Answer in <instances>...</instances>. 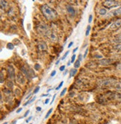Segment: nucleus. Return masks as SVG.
<instances>
[{"instance_id": "obj_1", "label": "nucleus", "mask_w": 121, "mask_h": 124, "mask_svg": "<svg viewBox=\"0 0 121 124\" xmlns=\"http://www.w3.org/2000/svg\"><path fill=\"white\" fill-rule=\"evenodd\" d=\"M41 11L44 16L46 17V19H47L48 20H52L54 19H56L57 16V14L52 8H51L49 6H48L47 5H43L41 6Z\"/></svg>"}, {"instance_id": "obj_2", "label": "nucleus", "mask_w": 121, "mask_h": 124, "mask_svg": "<svg viewBox=\"0 0 121 124\" xmlns=\"http://www.w3.org/2000/svg\"><path fill=\"white\" fill-rule=\"evenodd\" d=\"M102 5L108 8H117L120 6V2L118 1H114V0H106L104 1Z\"/></svg>"}, {"instance_id": "obj_3", "label": "nucleus", "mask_w": 121, "mask_h": 124, "mask_svg": "<svg viewBox=\"0 0 121 124\" xmlns=\"http://www.w3.org/2000/svg\"><path fill=\"white\" fill-rule=\"evenodd\" d=\"M48 38H49V39L50 40V41H52V42H57L58 41V36L56 35V33H55L54 31H48L47 32V33L45 34Z\"/></svg>"}, {"instance_id": "obj_4", "label": "nucleus", "mask_w": 121, "mask_h": 124, "mask_svg": "<svg viewBox=\"0 0 121 124\" xmlns=\"http://www.w3.org/2000/svg\"><path fill=\"white\" fill-rule=\"evenodd\" d=\"M48 31H49L48 26L45 24H40L37 27V31L40 34H46Z\"/></svg>"}, {"instance_id": "obj_5", "label": "nucleus", "mask_w": 121, "mask_h": 124, "mask_svg": "<svg viewBox=\"0 0 121 124\" xmlns=\"http://www.w3.org/2000/svg\"><path fill=\"white\" fill-rule=\"evenodd\" d=\"M8 77L10 79V80H14L15 78V69L11 65L8 66Z\"/></svg>"}, {"instance_id": "obj_6", "label": "nucleus", "mask_w": 121, "mask_h": 124, "mask_svg": "<svg viewBox=\"0 0 121 124\" xmlns=\"http://www.w3.org/2000/svg\"><path fill=\"white\" fill-rule=\"evenodd\" d=\"M121 16V6L118 7L117 8L112 10L111 12L108 13V17H112V16Z\"/></svg>"}, {"instance_id": "obj_7", "label": "nucleus", "mask_w": 121, "mask_h": 124, "mask_svg": "<svg viewBox=\"0 0 121 124\" xmlns=\"http://www.w3.org/2000/svg\"><path fill=\"white\" fill-rule=\"evenodd\" d=\"M16 80H17V82L20 84V85H24L26 83V79H25V77L23 74L21 73H18L17 74V77H16Z\"/></svg>"}, {"instance_id": "obj_8", "label": "nucleus", "mask_w": 121, "mask_h": 124, "mask_svg": "<svg viewBox=\"0 0 121 124\" xmlns=\"http://www.w3.org/2000/svg\"><path fill=\"white\" fill-rule=\"evenodd\" d=\"M114 82V80H108V79H106V80H102L100 81V86H107V85H111L112 84H113Z\"/></svg>"}, {"instance_id": "obj_9", "label": "nucleus", "mask_w": 121, "mask_h": 124, "mask_svg": "<svg viewBox=\"0 0 121 124\" xmlns=\"http://www.w3.org/2000/svg\"><path fill=\"white\" fill-rule=\"evenodd\" d=\"M121 27V19L114 22L111 25V26H110V28H111L112 30H116V29H118Z\"/></svg>"}, {"instance_id": "obj_10", "label": "nucleus", "mask_w": 121, "mask_h": 124, "mask_svg": "<svg viewBox=\"0 0 121 124\" xmlns=\"http://www.w3.org/2000/svg\"><path fill=\"white\" fill-rule=\"evenodd\" d=\"M112 62H113V60L112 59H102L99 61V63L101 65L106 66V65H109L110 64H112Z\"/></svg>"}, {"instance_id": "obj_11", "label": "nucleus", "mask_w": 121, "mask_h": 124, "mask_svg": "<svg viewBox=\"0 0 121 124\" xmlns=\"http://www.w3.org/2000/svg\"><path fill=\"white\" fill-rule=\"evenodd\" d=\"M38 48H39V50L43 51H47V44L46 43V42L40 41L38 43Z\"/></svg>"}, {"instance_id": "obj_12", "label": "nucleus", "mask_w": 121, "mask_h": 124, "mask_svg": "<svg viewBox=\"0 0 121 124\" xmlns=\"http://www.w3.org/2000/svg\"><path fill=\"white\" fill-rule=\"evenodd\" d=\"M21 71H22V73L24 74V75L26 77V78H28L30 79V75H31V72H29L28 71V68H26L25 66L23 67H22V69H21Z\"/></svg>"}, {"instance_id": "obj_13", "label": "nucleus", "mask_w": 121, "mask_h": 124, "mask_svg": "<svg viewBox=\"0 0 121 124\" xmlns=\"http://www.w3.org/2000/svg\"><path fill=\"white\" fill-rule=\"evenodd\" d=\"M66 8H67V10L68 14H70L71 16H74V15H75V9H74L72 6L67 5V6H66Z\"/></svg>"}, {"instance_id": "obj_14", "label": "nucleus", "mask_w": 121, "mask_h": 124, "mask_svg": "<svg viewBox=\"0 0 121 124\" xmlns=\"http://www.w3.org/2000/svg\"><path fill=\"white\" fill-rule=\"evenodd\" d=\"M114 42H115L116 44H121V34L117 35V37H115L113 39Z\"/></svg>"}, {"instance_id": "obj_15", "label": "nucleus", "mask_w": 121, "mask_h": 124, "mask_svg": "<svg viewBox=\"0 0 121 124\" xmlns=\"http://www.w3.org/2000/svg\"><path fill=\"white\" fill-rule=\"evenodd\" d=\"M76 74H77V69H71V70H70V71L69 79H70L71 77H74Z\"/></svg>"}, {"instance_id": "obj_16", "label": "nucleus", "mask_w": 121, "mask_h": 124, "mask_svg": "<svg viewBox=\"0 0 121 124\" xmlns=\"http://www.w3.org/2000/svg\"><path fill=\"white\" fill-rule=\"evenodd\" d=\"M0 5H1V8L2 9H5L8 7V2L6 1H3V0H1V2H0Z\"/></svg>"}, {"instance_id": "obj_17", "label": "nucleus", "mask_w": 121, "mask_h": 124, "mask_svg": "<svg viewBox=\"0 0 121 124\" xmlns=\"http://www.w3.org/2000/svg\"><path fill=\"white\" fill-rule=\"evenodd\" d=\"M99 14L102 16H104V15H106L107 14V10L105 8H100V11H99Z\"/></svg>"}, {"instance_id": "obj_18", "label": "nucleus", "mask_w": 121, "mask_h": 124, "mask_svg": "<svg viewBox=\"0 0 121 124\" xmlns=\"http://www.w3.org/2000/svg\"><path fill=\"white\" fill-rule=\"evenodd\" d=\"M80 65H81V63H80V61L79 60H75V62H74V68L75 69H78L80 67Z\"/></svg>"}, {"instance_id": "obj_19", "label": "nucleus", "mask_w": 121, "mask_h": 124, "mask_svg": "<svg viewBox=\"0 0 121 124\" xmlns=\"http://www.w3.org/2000/svg\"><path fill=\"white\" fill-rule=\"evenodd\" d=\"M6 85H7V87H8V88H12L13 86H14V83H13L12 80H9L7 82Z\"/></svg>"}, {"instance_id": "obj_20", "label": "nucleus", "mask_w": 121, "mask_h": 124, "mask_svg": "<svg viewBox=\"0 0 121 124\" xmlns=\"http://www.w3.org/2000/svg\"><path fill=\"white\" fill-rule=\"evenodd\" d=\"M114 49L115 51H121V44H116L114 46Z\"/></svg>"}, {"instance_id": "obj_21", "label": "nucleus", "mask_w": 121, "mask_h": 124, "mask_svg": "<svg viewBox=\"0 0 121 124\" xmlns=\"http://www.w3.org/2000/svg\"><path fill=\"white\" fill-rule=\"evenodd\" d=\"M35 100H36V97H32L31 99H30L29 100H28L27 102H26V103H25V104H24L23 106H27L28 104H29V103H32V102H34V101H35Z\"/></svg>"}, {"instance_id": "obj_22", "label": "nucleus", "mask_w": 121, "mask_h": 124, "mask_svg": "<svg viewBox=\"0 0 121 124\" xmlns=\"http://www.w3.org/2000/svg\"><path fill=\"white\" fill-rule=\"evenodd\" d=\"M115 88L117 91H121V83H117L115 84Z\"/></svg>"}, {"instance_id": "obj_23", "label": "nucleus", "mask_w": 121, "mask_h": 124, "mask_svg": "<svg viewBox=\"0 0 121 124\" xmlns=\"http://www.w3.org/2000/svg\"><path fill=\"white\" fill-rule=\"evenodd\" d=\"M14 48V45L12 43H8V44H7V48L8 49H9V50H13Z\"/></svg>"}, {"instance_id": "obj_24", "label": "nucleus", "mask_w": 121, "mask_h": 124, "mask_svg": "<svg viewBox=\"0 0 121 124\" xmlns=\"http://www.w3.org/2000/svg\"><path fill=\"white\" fill-rule=\"evenodd\" d=\"M4 75H3V73L2 71H1V73H0V83H1V84H2L4 83Z\"/></svg>"}, {"instance_id": "obj_25", "label": "nucleus", "mask_w": 121, "mask_h": 124, "mask_svg": "<svg viewBox=\"0 0 121 124\" xmlns=\"http://www.w3.org/2000/svg\"><path fill=\"white\" fill-rule=\"evenodd\" d=\"M90 31H91V26H90V25H87V29H86V33H85V36H86V37H87V36L89 35Z\"/></svg>"}, {"instance_id": "obj_26", "label": "nucleus", "mask_w": 121, "mask_h": 124, "mask_svg": "<svg viewBox=\"0 0 121 124\" xmlns=\"http://www.w3.org/2000/svg\"><path fill=\"white\" fill-rule=\"evenodd\" d=\"M52 111H53V108H51L49 111H48V112H47V115L45 116V117H44V119H47V118H48L49 117V116L50 115V114L52 112Z\"/></svg>"}, {"instance_id": "obj_27", "label": "nucleus", "mask_w": 121, "mask_h": 124, "mask_svg": "<svg viewBox=\"0 0 121 124\" xmlns=\"http://www.w3.org/2000/svg\"><path fill=\"white\" fill-rule=\"evenodd\" d=\"M69 53H70V51H67V52H66V53L64 54V56H63V57H62L61 60H64L66 59V57H67V55L69 54Z\"/></svg>"}, {"instance_id": "obj_28", "label": "nucleus", "mask_w": 121, "mask_h": 124, "mask_svg": "<svg viewBox=\"0 0 121 124\" xmlns=\"http://www.w3.org/2000/svg\"><path fill=\"white\" fill-rule=\"evenodd\" d=\"M67 88H64V90H63V91L61 92V94H60V96L61 97H63L64 94H65V93H66V92H67Z\"/></svg>"}, {"instance_id": "obj_29", "label": "nucleus", "mask_w": 121, "mask_h": 124, "mask_svg": "<svg viewBox=\"0 0 121 124\" xmlns=\"http://www.w3.org/2000/svg\"><path fill=\"white\" fill-rule=\"evenodd\" d=\"M39 91H40V86H37V87L35 88V90H34V92H33V93H34V94H37Z\"/></svg>"}, {"instance_id": "obj_30", "label": "nucleus", "mask_w": 121, "mask_h": 124, "mask_svg": "<svg viewBox=\"0 0 121 124\" xmlns=\"http://www.w3.org/2000/svg\"><path fill=\"white\" fill-rule=\"evenodd\" d=\"M40 69V65L39 64H35V69L36 71H39Z\"/></svg>"}, {"instance_id": "obj_31", "label": "nucleus", "mask_w": 121, "mask_h": 124, "mask_svg": "<svg viewBox=\"0 0 121 124\" xmlns=\"http://www.w3.org/2000/svg\"><path fill=\"white\" fill-rule=\"evenodd\" d=\"M64 85V81H61V83H60V84L58 85V86L56 88V90H57V91H58V90H59L61 87H62V85Z\"/></svg>"}, {"instance_id": "obj_32", "label": "nucleus", "mask_w": 121, "mask_h": 124, "mask_svg": "<svg viewBox=\"0 0 121 124\" xmlns=\"http://www.w3.org/2000/svg\"><path fill=\"white\" fill-rule=\"evenodd\" d=\"M14 93H15V94H16L17 96H18V95L20 94V90H19V88H16V89H15V92H14Z\"/></svg>"}, {"instance_id": "obj_33", "label": "nucleus", "mask_w": 121, "mask_h": 124, "mask_svg": "<svg viewBox=\"0 0 121 124\" xmlns=\"http://www.w3.org/2000/svg\"><path fill=\"white\" fill-rule=\"evenodd\" d=\"M75 57H76V55L75 54H73V56H72V58H71V62H75Z\"/></svg>"}, {"instance_id": "obj_34", "label": "nucleus", "mask_w": 121, "mask_h": 124, "mask_svg": "<svg viewBox=\"0 0 121 124\" xmlns=\"http://www.w3.org/2000/svg\"><path fill=\"white\" fill-rule=\"evenodd\" d=\"M3 92H4L5 94H10V93H11V92H10V90H7V89H4V90H3Z\"/></svg>"}, {"instance_id": "obj_35", "label": "nucleus", "mask_w": 121, "mask_h": 124, "mask_svg": "<svg viewBox=\"0 0 121 124\" xmlns=\"http://www.w3.org/2000/svg\"><path fill=\"white\" fill-rule=\"evenodd\" d=\"M29 112H30V110H27V111H26V113L24 114V115H23V117H27V116H28V115L29 114Z\"/></svg>"}, {"instance_id": "obj_36", "label": "nucleus", "mask_w": 121, "mask_h": 124, "mask_svg": "<svg viewBox=\"0 0 121 124\" xmlns=\"http://www.w3.org/2000/svg\"><path fill=\"white\" fill-rule=\"evenodd\" d=\"M87 53H88V48H87V49L85 50V52H84V56H83V57H84V58L87 57Z\"/></svg>"}, {"instance_id": "obj_37", "label": "nucleus", "mask_w": 121, "mask_h": 124, "mask_svg": "<svg viewBox=\"0 0 121 124\" xmlns=\"http://www.w3.org/2000/svg\"><path fill=\"white\" fill-rule=\"evenodd\" d=\"M56 74V71L54 70V71H52V73H51L50 76H51V77H54Z\"/></svg>"}, {"instance_id": "obj_38", "label": "nucleus", "mask_w": 121, "mask_h": 124, "mask_svg": "<svg viewBox=\"0 0 121 124\" xmlns=\"http://www.w3.org/2000/svg\"><path fill=\"white\" fill-rule=\"evenodd\" d=\"M117 69L119 70V71H121V63L118 64L117 66Z\"/></svg>"}, {"instance_id": "obj_39", "label": "nucleus", "mask_w": 121, "mask_h": 124, "mask_svg": "<svg viewBox=\"0 0 121 124\" xmlns=\"http://www.w3.org/2000/svg\"><path fill=\"white\" fill-rule=\"evenodd\" d=\"M64 70H65V65L61 66V68H60V71H64Z\"/></svg>"}, {"instance_id": "obj_40", "label": "nucleus", "mask_w": 121, "mask_h": 124, "mask_svg": "<svg viewBox=\"0 0 121 124\" xmlns=\"http://www.w3.org/2000/svg\"><path fill=\"white\" fill-rule=\"evenodd\" d=\"M92 19H93V16L92 15H90L89 16V19H88V22H90V23L92 22Z\"/></svg>"}, {"instance_id": "obj_41", "label": "nucleus", "mask_w": 121, "mask_h": 124, "mask_svg": "<svg viewBox=\"0 0 121 124\" xmlns=\"http://www.w3.org/2000/svg\"><path fill=\"white\" fill-rule=\"evenodd\" d=\"M82 59H83V57H82V55L80 54H79V60L81 62V61L82 60Z\"/></svg>"}, {"instance_id": "obj_42", "label": "nucleus", "mask_w": 121, "mask_h": 124, "mask_svg": "<svg viewBox=\"0 0 121 124\" xmlns=\"http://www.w3.org/2000/svg\"><path fill=\"white\" fill-rule=\"evenodd\" d=\"M56 94H54V96H53V97H52V102H51V105L52 104V103L54 102V100H55V99H56Z\"/></svg>"}, {"instance_id": "obj_43", "label": "nucleus", "mask_w": 121, "mask_h": 124, "mask_svg": "<svg viewBox=\"0 0 121 124\" xmlns=\"http://www.w3.org/2000/svg\"><path fill=\"white\" fill-rule=\"evenodd\" d=\"M31 119H32V116H30V117H28V119L26 120V123H28V122H29V121H30V120H31Z\"/></svg>"}, {"instance_id": "obj_44", "label": "nucleus", "mask_w": 121, "mask_h": 124, "mask_svg": "<svg viewBox=\"0 0 121 124\" xmlns=\"http://www.w3.org/2000/svg\"><path fill=\"white\" fill-rule=\"evenodd\" d=\"M73 42H70V44L68 45V48H70L73 46Z\"/></svg>"}, {"instance_id": "obj_45", "label": "nucleus", "mask_w": 121, "mask_h": 124, "mask_svg": "<svg viewBox=\"0 0 121 124\" xmlns=\"http://www.w3.org/2000/svg\"><path fill=\"white\" fill-rule=\"evenodd\" d=\"M95 57L96 58H102V55H96Z\"/></svg>"}, {"instance_id": "obj_46", "label": "nucleus", "mask_w": 121, "mask_h": 124, "mask_svg": "<svg viewBox=\"0 0 121 124\" xmlns=\"http://www.w3.org/2000/svg\"><path fill=\"white\" fill-rule=\"evenodd\" d=\"M49 103V98H47V99L45 100V104L47 105V104H48Z\"/></svg>"}, {"instance_id": "obj_47", "label": "nucleus", "mask_w": 121, "mask_h": 124, "mask_svg": "<svg viewBox=\"0 0 121 124\" xmlns=\"http://www.w3.org/2000/svg\"><path fill=\"white\" fill-rule=\"evenodd\" d=\"M23 110V108H18V110L17 111V113H19V112Z\"/></svg>"}, {"instance_id": "obj_48", "label": "nucleus", "mask_w": 121, "mask_h": 124, "mask_svg": "<svg viewBox=\"0 0 121 124\" xmlns=\"http://www.w3.org/2000/svg\"><path fill=\"white\" fill-rule=\"evenodd\" d=\"M78 49H79V48H78V47H76L75 48H74V49H73V53H75V52L77 51V50H78Z\"/></svg>"}, {"instance_id": "obj_49", "label": "nucleus", "mask_w": 121, "mask_h": 124, "mask_svg": "<svg viewBox=\"0 0 121 124\" xmlns=\"http://www.w3.org/2000/svg\"><path fill=\"white\" fill-rule=\"evenodd\" d=\"M36 109H37V111H40L42 108H41V107H39V106H38V107H37V108H36Z\"/></svg>"}, {"instance_id": "obj_50", "label": "nucleus", "mask_w": 121, "mask_h": 124, "mask_svg": "<svg viewBox=\"0 0 121 124\" xmlns=\"http://www.w3.org/2000/svg\"><path fill=\"white\" fill-rule=\"evenodd\" d=\"M31 94H28V96H27V97H26V100H28V99H29V98H30V96H31Z\"/></svg>"}, {"instance_id": "obj_51", "label": "nucleus", "mask_w": 121, "mask_h": 124, "mask_svg": "<svg viewBox=\"0 0 121 124\" xmlns=\"http://www.w3.org/2000/svg\"><path fill=\"white\" fill-rule=\"evenodd\" d=\"M69 95H70V97H73L74 96V93H73V92H71V93H70V94Z\"/></svg>"}, {"instance_id": "obj_52", "label": "nucleus", "mask_w": 121, "mask_h": 124, "mask_svg": "<svg viewBox=\"0 0 121 124\" xmlns=\"http://www.w3.org/2000/svg\"><path fill=\"white\" fill-rule=\"evenodd\" d=\"M59 62H60V60H58L56 62V65H58V64H59Z\"/></svg>"}, {"instance_id": "obj_53", "label": "nucleus", "mask_w": 121, "mask_h": 124, "mask_svg": "<svg viewBox=\"0 0 121 124\" xmlns=\"http://www.w3.org/2000/svg\"><path fill=\"white\" fill-rule=\"evenodd\" d=\"M70 63H71V61H69V62H67V65H68V66H69V65H70Z\"/></svg>"}, {"instance_id": "obj_54", "label": "nucleus", "mask_w": 121, "mask_h": 124, "mask_svg": "<svg viewBox=\"0 0 121 124\" xmlns=\"http://www.w3.org/2000/svg\"><path fill=\"white\" fill-rule=\"evenodd\" d=\"M67 74V71H65V72L64 73V75L65 76V75H66V74Z\"/></svg>"}, {"instance_id": "obj_55", "label": "nucleus", "mask_w": 121, "mask_h": 124, "mask_svg": "<svg viewBox=\"0 0 121 124\" xmlns=\"http://www.w3.org/2000/svg\"><path fill=\"white\" fill-rule=\"evenodd\" d=\"M44 96H48V94H43L42 95V97H44Z\"/></svg>"}, {"instance_id": "obj_56", "label": "nucleus", "mask_w": 121, "mask_h": 124, "mask_svg": "<svg viewBox=\"0 0 121 124\" xmlns=\"http://www.w3.org/2000/svg\"><path fill=\"white\" fill-rule=\"evenodd\" d=\"M3 124H8V123H7V122H5V123H4Z\"/></svg>"}, {"instance_id": "obj_57", "label": "nucleus", "mask_w": 121, "mask_h": 124, "mask_svg": "<svg viewBox=\"0 0 121 124\" xmlns=\"http://www.w3.org/2000/svg\"><path fill=\"white\" fill-rule=\"evenodd\" d=\"M30 124H32V123H30Z\"/></svg>"}]
</instances>
